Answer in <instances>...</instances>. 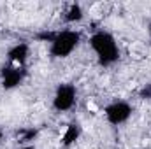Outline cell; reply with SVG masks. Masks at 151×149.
<instances>
[{
    "instance_id": "obj_1",
    "label": "cell",
    "mask_w": 151,
    "mask_h": 149,
    "mask_svg": "<svg viewBox=\"0 0 151 149\" xmlns=\"http://www.w3.org/2000/svg\"><path fill=\"white\" fill-rule=\"evenodd\" d=\"M88 109H90V111H97V105H95V104H93V102H88Z\"/></svg>"
}]
</instances>
